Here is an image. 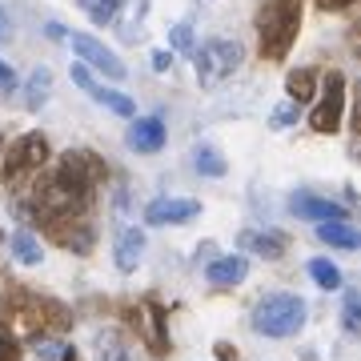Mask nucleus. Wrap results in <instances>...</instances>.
<instances>
[{"instance_id": "nucleus-1", "label": "nucleus", "mask_w": 361, "mask_h": 361, "mask_svg": "<svg viewBox=\"0 0 361 361\" xmlns=\"http://www.w3.org/2000/svg\"><path fill=\"white\" fill-rule=\"evenodd\" d=\"M0 317H4V325H13V334H20V337H40L44 325H56V329L68 325L65 305H56L49 297L28 293L20 285H13L8 293L0 297Z\"/></svg>"}, {"instance_id": "nucleus-2", "label": "nucleus", "mask_w": 361, "mask_h": 361, "mask_svg": "<svg viewBox=\"0 0 361 361\" xmlns=\"http://www.w3.org/2000/svg\"><path fill=\"white\" fill-rule=\"evenodd\" d=\"M297 25H301V0H269L257 16L261 32V52L265 61H281L285 52L293 49Z\"/></svg>"}, {"instance_id": "nucleus-3", "label": "nucleus", "mask_w": 361, "mask_h": 361, "mask_svg": "<svg viewBox=\"0 0 361 361\" xmlns=\"http://www.w3.org/2000/svg\"><path fill=\"white\" fill-rule=\"evenodd\" d=\"M305 325V301L297 293H269L253 310V329L265 337H293Z\"/></svg>"}, {"instance_id": "nucleus-4", "label": "nucleus", "mask_w": 361, "mask_h": 361, "mask_svg": "<svg viewBox=\"0 0 361 361\" xmlns=\"http://www.w3.org/2000/svg\"><path fill=\"white\" fill-rule=\"evenodd\" d=\"M241 61H245V49H241V40H205L201 49H197V80L205 85V89H213V85H221L225 77H233L237 68H241Z\"/></svg>"}, {"instance_id": "nucleus-5", "label": "nucleus", "mask_w": 361, "mask_h": 361, "mask_svg": "<svg viewBox=\"0 0 361 361\" xmlns=\"http://www.w3.org/2000/svg\"><path fill=\"white\" fill-rule=\"evenodd\" d=\"M341 113H345V73H329L325 77V89H322V101L313 109L310 125L313 133H337L341 129Z\"/></svg>"}, {"instance_id": "nucleus-6", "label": "nucleus", "mask_w": 361, "mask_h": 361, "mask_svg": "<svg viewBox=\"0 0 361 361\" xmlns=\"http://www.w3.org/2000/svg\"><path fill=\"white\" fill-rule=\"evenodd\" d=\"M49 161V141L44 133H25L4 157V180H20L25 173H37Z\"/></svg>"}, {"instance_id": "nucleus-7", "label": "nucleus", "mask_w": 361, "mask_h": 361, "mask_svg": "<svg viewBox=\"0 0 361 361\" xmlns=\"http://www.w3.org/2000/svg\"><path fill=\"white\" fill-rule=\"evenodd\" d=\"M73 52L85 61V68L92 65L97 73H104L109 80H125V73H129V68H125V61H121L113 49H104L101 40L85 37V32H77V37H73Z\"/></svg>"}, {"instance_id": "nucleus-8", "label": "nucleus", "mask_w": 361, "mask_h": 361, "mask_svg": "<svg viewBox=\"0 0 361 361\" xmlns=\"http://www.w3.org/2000/svg\"><path fill=\"white\" fill-rule=\"evenodd\" d=\"M44 233H49V241H56L61 249H73V253H89L92 241H97L85 217H52L44 221Z\"/></svg>"}, {"instance_id": "nucleus-9", "label": "nucleus", "mask_w": 361, "mask_h": 361, "mask_svg": "<svg viewBox=\"0 0 361 361\" xmlns=\"http://www.w3.org/2000/svg\"><path fill=\"white\" fill-rule=\"evenodd\" d=\"M201 213V201L193 197H157L145 205V221L149 225H185Z\"/></svg>"}, {"instance_id": "nucleus-10", "label": "nucleus", "mask_w": 361, "mask_h": 361, "mask_svg": "<svg viewBox=\"0 0 361 361\" xmlns=\"http://www.w3.org/2000/svg\"><path fill=\"white\" fill-rule=\"evenodd\" d=\"M289 209H293L301 221H317V225L349 221V209L341 205V201H329V197H317V193H293L289 197Z\"/></svg>"}, {"instance_id": "nucleus-11", "label": "nucleus", "mask_w": 361, "mask_h": 361, "mask_svg": "<svg viewBox=\"0 0 361 361\" xmlns=\"http://www.w3.org/2000/svg\"><path fill=\"white\" fill-rule=\"evenodd\" d=\"M133 325L141 329L145 345L153 349V353H165V349H169V334H165V310H161L157 301H141V305L133 310Z\"/></svg>"}, {"instance_id": "nucleus-12", "label": "nucleus", "mask_w": 361, "mask_h": 361, "mask_svg": "<svg viewBox=\"0 0 361 361\" xmlns=\"http://www.w3.org/2000/svg\"><path fill=\"white\" fill-rule=\"evenodd\" d=\"M73 80H77V85H80L85 92H89V97H92L97 104H104L109 113H116V116H133V97H125V92L97 85V80L89 77V68H85V65H73Z\"/></svg>"}, {"instance_id": "nucleus-13", "label": "nucleus", "mask_w": 361, "mask_h": 361, "mask_svg": "<svg viewBox=\"0 0 361 361\" xmlns=\"http://www.w3.org/2000/svg\"><path fill=\"white\" fill-rule=\"evenodd\" d=\"M237 249H241V253H257V257H265V261H277V257H285L289 237L277 233V229H245L237 237Z\"/></svg>"}, {"instance_id": "nucleus-14", "label": "nucleus", "mask_w": 361, "mask_h": 361, "mask_svg": "<svg viewBox=\"0 0 361 361\" xmlns=\"http://www.w3.org/2000/svg\"><path fill=\"white\" fill-rule=\"evenodd\" d=\"M165 145V121L161 116H137L129 129V149L137 153H161Z\"/></svg>"}, {"instance_id": "nucleus-15", "label": "nucleus", "mask_w": 361, "mask_h": 361, "mask_svg": "<svg viewBox=\"0 0 361 361\" xmlns=\"http://www.w3.org/2000/svg\"><path fill=\"white\" fill-rule=\"evenodd\" d=\"M245 273H249V261L245 257H237V253H229V257H217V261H209V285H217V289H229V285H241L245 281Z\"/></svg>"}, {"instance_id": "nucleus-16", "label": "nucleus", "mask_w": 361, "mask_h": 361, "mask_svg": "<svg viewBox=\"0 0 361 361\" xmlns=\"http://www.w3.org/2000/svg\"><path fill=\"white\" fill-rule=\"evenodd\" d=\"M145 257V233L141 229H125L121 237H116V269L121 273H133L137 265H141Z\"/></svg>"}, {"instance_id": "nucleus-17", "label": "nucleus", "mask_w": 361, "mask_h": 361, "mask_svg": "<svg viewBox=\"0 0 361 361\" xmlns=\"http://www.w3.org/2000/svg\"><path fill=\"white\" fill-rule=\"evenodd\" d=\"M97 361H141V357H137V349L125 334L104 329V334H97Z\"/></svg>"}, {"instance_id": "nucleus-18", "label": "nucleus", "mask_w": 361, "mask_h": 361, "mask_svg": "<svg viewBox=\"0 0 361 361\" xmlns=\"http://www.w3.org/2000/svg\"><path fill=\"white\" fill-rule=\"evenodd\" d=\"M317 237H322L325 245H337V249H357L361 245L357 229H353L349 221H329V225H317Z\"/></svg>"}, {"instance_id": "nucleus-19", "label": "nucleus", "mask_w": 361, "mask_h": 361, "mask_svg": "<svg viewBox=\"0 0 361 361\" xmlns=\"http://www.w3.org/2000/svg\"><path fill=\"white\" fill-rule=\"evenodd\" d=\"M313 89H317V73H313V68H293V73L285 77V92H289V101L293 104L310 101Z\"/></svg>"}, {"instance_id": "nucleus-20", "label": "nucleus", "mask_w": 361, "mask_h": 361, "mask_svg": "<svg viewBox=\"0 0 361 361\" xmlns=\"http://www.w3.org/2000/svg\"><path fill=\"white\" fill-rule=\"evenodd\" d=\"M8 245H13V257L20 261V265H40V257H44V253H40V241L28 229H16Z\"/></svg>"}, {"instance_id": "nucleus-21", "label": "nucleus", "mask_w": 361, "mask_h": 361, "mask_svg": "<svg viewBox=\"0 0 361 361\" xmlns=\"http://www.w3.org/2000/svg\"><path fill=\"white\" fill-rule=\"evenodd\" d=\"M49 92H52V73L49 68H37L25 85V109H40V104L49 101Z\"/></svg>"}, {"instance_id": "nucleus-22", "label": "nucleus", "mask_w": 361, "mask_h": 361, "mask_svg": "<svg viewBox=\"0 0 361 361\" xmlns=\"http://www.w3.org/2000/svg\"><path fill=\"white\" fill-rule=\"evenodd\" d=\"M77 4H80V13L89 16L92 25H113L125 0H77Z\"/></svg>"}, {"instance_id": "nucleus-23", "label": "nucleus", "mask_w": 361, "mask_h": 361, "mask_svg": "<svg viewBox=\"0 0 361 361\" xmlns=\"http://www.w3.org/2000/svg\"><path fill=\"white\" fill-rule=\"evenodd\" d=\"M193 165H197V173H201V177H225V157L217 153V149H209V145H201V149H197L193 153Z\"/></svg>"}, {"instance_id": "nucleus-24", "label": "nucleus", "mask_w": 361, "mask_h": 361, "mask_svg": "<svg viewBox=\"0 0 361 361\" xmlns=\"http://www.w3.org/2000/svg\"><path fill=\"white\" fill-rule=\"evenodd\" d=\"M310 277L322 285V289H341V269H337L334 261H325V257L310 261Z\"/></svg>"}, {"instance_id": "nucleus-25", "label": "nucleus", "mask_w": 361, "mask_h": 361, "mask_svg": "<svg viewBox=\"0 0 361 361\" xmlns=\"http://www.w3.org/2000/svg\"><path fill=\"white\" fill-rule=\"evenodd\" d=\"M341 322H345V329H349V334H357V329H361V293H357V289H345Z\"/></svg>"}, {"instance_id": "nucleus-26", "label": "nucleus", "mask_w": 361, "mask_h": 361, "mask_svg": "<svg viewBox=\"0 0 361 361\" xmlns=\"http://www.w3.org/2000/svg\"><path fill=\"white\" fill-rule=\"evenodd\" d=\"M293 121H297V104L289 101V104H281V109H273V116H269V129H277V133H281V129H289Z\"/></svg>"}, {"instance_id": "nucleus-27", "label": "nucleus", "mask_w": 361, "mask_h": 361, "mask_svg": "<svg viewBox=\"0 0 361 361\" xmlns=\"http://www.w3.org/2000/svg\"><path fill=\"white\" fill-rule=\"evenodd\" d=\"M145 8H149V0H141V4L133 8V16L125 20V28H121V37H125V40H137V37H141V16H145Z\"/></svg>"}, {"instance_id": "nucleus-28", "label": "nucleus", "mask_w": 361, "mask_h": 361, "mask_svg": "<svg viewBox=\"0 0 361 361\" xmlns=\"http://www.w3.org/2000/svg\"><path fill=\"white\" fill-rule=\"evenodd\" d=\"M20 357V345H16L13 334H0V361H16Z\"/></svg>"}, {"instance_id": "nucleus-29", "label": "nucleus", "mask_w": 361, "mask_h": 361, "mask_svg": "<svg viewBox=\"0 0 361 361\" xmlns=\"http://www.w3.org/2000/svg\"><path fill=\"white\" fill-rule=\"evenodd\" d=\"M173 44H177V49H193V32H189V25H173Z\"/></svg>"}, {"instance_id": "nucleus-30", "label": "nucleus", "mask_w": 361, "mask_h": 361, "mask_svg": "<svg viewBox=\"0 0 361 361\" xmlns=\"http://www.w3.org/2000/svg\"><path fill=\"white\" fill-rule=\"evenodd\" d=\"M61 349H65V345H56V341H37V353H40V357H44V361L61 357Z\"/></svg>"}, {"instance_id": "nucleus-31", "label": "nucleus", "mask_w": 361, "mask_h": 361, "mask_svg": "<svg viewBox=\"0 0 361 361\" xmlns=\"http://www.w3.org/2000/svg\"><path fill=\"white\" fill-rule=\"evenodd\" d=\"M0 89H4V92H13V89H16V73L4 65V61H0Z\"/></svg>"}, {"instance_id": "nucleus-32", "label": "nucleus", "mask_w": 361, "mask_h": 361, "mask_svg": "<svg viewBox=\"0 0 361 361\" xmlns=\"http://www.w3.org/2000/svg\"><path fill=\"white\" fill-rule=\"evenodd\" d=\"M169 65H173V52H165V49H157V52H153V68H157V73H165Z\"/></svg>"}, {"instance_id": "nucleus-33", "label": "nucleus", "mask_w": 361, "mask_h": 361, "mask_svg": "<svg viewBox=\"0 0 361 361\" xmlns=\"http://www.w3.org/2000/svg\"><path fill=\"white\" fill-rule=\"evenodd\" d=\"M349 4H353V0H317V8H325V13H341Z\"/></svg>"}, {"instance_id": "nucleus-34", "label": "nucleus", "mask_w": 361, "mask_h": 361, "mask_svg": "<svg viewBox=\"0 0 361 361\" xmlns=\"http://www.w3.org/2000/svg\"><path fill=\"white\" fill-rule=\"evenodd\" d=\"M61 361H80V357H77V349H61Z\"/></svg>"}, {"instance_id": "nucleus-35", "label": "nucleus", "mask_w": 361, "mask_h": 361, "mask_svg": "<svg viewBox=\"0 0 361 361\" xmlns=\"http://www.w3.org/2000/svg\"><path fill=\"white\" fill-rule=\"evenodd\" d=\"M0 37H8V20H4V13H0Z\"/></svg>"}]
</instances>
